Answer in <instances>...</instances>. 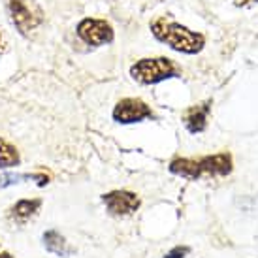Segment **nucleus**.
Listing matches in <instances>:
<instances>
[{"label": "nucleus", "instance_id": "1", "mask_svg": "<svg viewBox=\"0 0 258 258\" xmlns=\"http://www.w3.org/2000/svg\"><path fill=\"white\" fill-rule=\"evenodd\" d=\"M151 32L157 38L158 42L170 45L172 49L179 51V53H186V55H194L202 51L206 38L202 36L200 32L186 29L177 21H173L172 17H158L151 23Z\"/></svg>", "mask_w": 258, "mask_h": 258}, {"label": "nucleus", "instance_id": "2", "mask_svg": "<svg viewBox=\"0 0 258 258\" xmlns=\"http://www.w3.org/2000/svg\"><path fill=\"white\" fill-rule=\"evenodd\" d=\"M130 76L142 85H155V83H160L164 79L177 78L179 70L170 58L166 57L142 58V60H138L136 64H132Z\"/></svg>", "mask_w": 258, "mask_h": 258}, {"label": "nucleus", "instance_id": "3", "mask_svg": "<svg viewBox=\"0 0 258 258\" xmlns=\"http://www.w3.org/2000/svg\"><path fill=\"white\" fill-rule=\"evenodd\" d=\"M8 12L15 29L23 36H29L43 21V14L36 0H8Z\"/></svg>", "mask_w": 258, "mask_h": 258}, {"label": "nucleus", "instance_id": "4", "mask_svg": "<svg viewBox=\"0 0 258 258\" xmlns=\"http://www.w3.org/2000/svg\"><path fill=\"white\" fill-rule=\"evenodd\" d=\"M76 32H78L81 42H85L87 45H93V47H100V45L113 42V29L106 19L87 17L83 21H79Z\"/></svg>", "mask_w": 258, "mask_h": 258}, {"label": "nucleus", "instance_id": "5", "mask_svg": "<svg viewBox=\"0 0 258 258\" xmlns=\"http://www.w3.org/2000/svg\"><path fill=\"white\" fill-rule=\"evenodd\" d=\"M153 117L151 108L140 98H124L121 100L113 109V119L122 124H130V122H140L144 119Z\"/></svg>", "mask_w": 258, "mask_h": 258}, {"label": "nucleus", "instance_id": "6", "mask_svg": "<svg viewBox=\"0 0 258 258\" xmlns=\"http://www.w3.org/2000/svg\"><path fill=\"white\" fill-rule=\"evenodd\" d=\"M102 202L111 215H130L140 208V198L128 190H111L102 196Z\"/></svg>", "mask_w": 258, "mask_h": 258}, {"label": "nucleus", "instance_id": "7", "mask_svg": "<svg viewBox=\"0 0 258 258\" xmlns=\"http://www.w3.org/2000/svg\"><path fill=\"white\" fill-rule=\"evenodd\" d=\"M198 175H228L232 172V157L228 153H219L211 157L196 158Z\"/></svg>", "mask_w": 258, "mask_h": 258}, {"label": "nucleus", "instance_id": "8", "mask_svg": "<svg viewBox=\"0 0 258 258\" xmlns=\"http://www.w3.org/2000/svg\"><path fill=\"white\" fill-rule=\"evenodd\" d=\"M211 109V102H204L200 106H192L190 109L185 111V126L188 132L192 134H198V132H204L206 126H208V113Z\"/></svg>", "mask_w": 258, "mask_h": 258}, {"label": "nucleus", "instance_id": "9", "mask_svg": "<svg viewBox=\"0 0 258 258\" xmlns=\"http://www.w3.org/2000/svg\"><path fill=\"white\" fill-rule=\"evenodd\" d=\"M43 247L47 249L49 252H53V254H57V256H70L74 252L72 247H68V243H66V239L60 234H58L57 230H47L45 234H43Z\"/></svg>", "mask_w": 258, "mask_h": 258}, {"label": "nucleus", "instance_id": "10", "mask_svg": "<svg viewBox=\"0 0 258 258\" xmlns=\"http://www.w3.org/2000/svg\"><path fill=\"white\" fill-rule=\"evenodd\" d=\"M40 200H19L10 209V219H14L15 222H27L40 209Z\"/></svg>", "mask_w": 258, "mask_h": 258}, {"label": "nucleus", "instance_id": "11", "mask_svg": "<svg viewBox=\"0 0 258 258\" xmlns=\"http://www.w3.org/2000/svg\"><path fill=\"white\" fill-rule=\"evenodd\" d=\"M27 179L38 181V185L40 186L49 183L47 175H43V173H0V190H2V188H6V186L17 185V183L27 181Z\"/></svg>", "mask_w": 258, "mask_h": 258}, {"label": "nucleus", "instance_id": "12", "mask_svg": "<svg viewBox=\"0 0 258 258\" xmlns=\"http://www.w3.org/2000/svg\"><path fill=\"white\" fill-rule=\"evenodd\" d=\"M19 153L12 144H8L6 140L0 138V170L4 168H12V166L19 164Z\"/></svg>", "mask_w": 258, "mask_h": 258}, {"label": "nucleus", "instance_id": "13", "mask_svg": "<svg viewBox=\"0 0 258 258\" xmlns=\"http://www.w3.org/2000/svg\"><path fill=\"white\" fill-rule=\"evenodd\" d=\"M188 251H190L188 247H175V249H172L164 258H185L186 254H188Z\"/></svg>", "mask_w": 258, "mask_h": 258}, {"label": "nucleus", "instance_id": "14", "mask_svg": "<svg viewBox=\"0 0 258 258\" xmlns=\"http://www.w3.org/2000/svg\"><path fill=\"white\" fill-rule=\"evenodd\" d=\"M258 0H234L236 6H249V4H256Z\"/></svg>", "mask_w": 258, "mask_h": 258}, {"label": "nucleus", "instance_id": "15", "mask_svg": "<svg viewBox=\"0 0 258 258\" xmlns=\"http://www.w3.org/2000/svg\"><path fill=\"white\" fill-rule=\"evenodd\" d=\"M6 40H4V34H2V32H0V53H4V51H6Z\"/></svg>", "mask_w": 258, "mask_h": 258}, {"label": "nucleus", "instance_id": "16", "mask_svg": "<svg viewBox=\"0 0 258 258\" xmlns=\"http://www.w3.org/2000/svg\"><path fill=\"white\" fill-rule=\"evenodd\" d=\"M0 258H14V256H12V254H10V252H8V251H4V249H2V247H0Z\"/></svg>", "mask_w": 258, "mask_h": 258}]
</instances>
